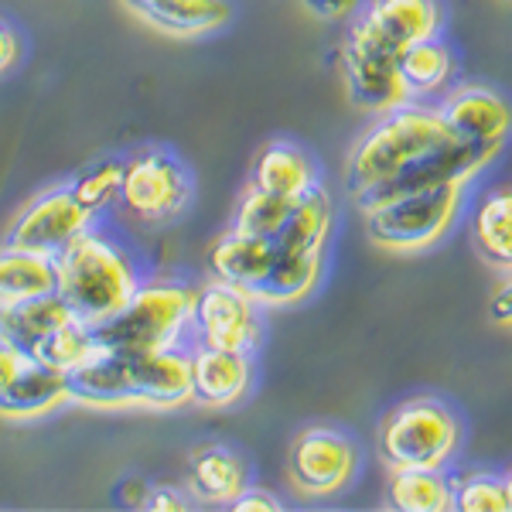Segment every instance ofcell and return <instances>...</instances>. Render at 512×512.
<instances>
[{
	"instance_id": "obj_1",
	"label": "cell",
	"mask_w": 512,
	"mask_h": 512,
	"mask_svg": "<svg viewBox=\"0 0 512 512\" xmlns=\"http://www.w3.org/2000/svg\"><path fill=\"white\" fill-rule=\"evenodd\" d=\"M489 164L492 158L451 137L434 106L407 99L379 113L352 144L345 161V188L362 209L379 198L414 192L437 181H475Z\"/></svg>"
},
{
	"instance_id": "obj_2",
	"label": "cell",
	"mask_w": 512,
	"mask_h": 512,
	"mask_svg": "<svg viewBox=\"0 0 512 512\" xmlns=\"http://www.w3.org/2000/svg\"><path fill=\"white\" fill-rule=\"evenodd\" d=\"M140 280L144 277L137 256L123 239L99 226V219L55 253V291L76 311V318L93 328L127 308Z\"/></svg>"
},
{
	"instance_id": "obj_3",
	"label": "cell",
	"mask_w": 512,
	"mask_h": 512,
	"mask_svg": "<svg viewBox=\"0 0 512 512\" xmlns=\"http://www.w3.org/2000/svg\"><path fill=\"white\" fill-rule=\"evenodd\" d=\"M472 181L451 178L362 205L369 243L386 253H427L454 229Z\"/></svg>"
},
{
	"instance_id": "obj_4",
	"label": "cell",
	"mask_w": 512,
	"mask_h": 512,
	"mask_svg": "<svg viewBox=\"0 0 512 512\" xmlns=\"http://www.w3.org/2000/svg\"><path fill=\"white\" fill-rule=\"evenodd\" d=\"M198 287L175 277L140 280L127 308L96 328L99 345L123 355H144L188 345Z\"/></svg>"
},
{
	"instance_id": "obj_5",
	"label": "cell",
	"mask_w": 512,
	"mask_h": 512,
	"mask_svg": "<svg viewBox=\"0 0 512 512\" xmlns=\"http://www.w3.org/2000/svg\"><path fill=\"white\" fill-rule=\"evenodd\" d=\"M461 448V420L437 396H410L379 424V458L390 472L448 468Z\"/></svg>"
},
{
	"instance_id": "obj_6",
	"label": "cell",
	"mask_w": 512,
	"mask_h": 512,
	"mask_svg": "<svg viewBox=\"0 0 512 512\" xmlns=\"http://www.w3.org/2000/svg\"><path fill=\"white\" fill-rule=\"evenodd\" d=\"M192 192L195 181L185 161L175 158L171 151L151 147V151H140L127 161L120 209L130 219L147 222V226H164V222L178 219L188 209Z\"/></svg>"
},
{
	"instance_id": "obj_7",
	"label": "cell",
	"mask_w": 512,
	"mask_h": 512,
	"mask_svg": "<svg viewBox=\"0 0 512 512\" xmlns=\"http://www.w3.org/2000/svg\"><path fill=\"white\" fill-rule=\"evenodd\" d=\"M263 304L250 291L233 287L212 277L195 291L192 311V345H212V349L246 352L253 355L263 342Z\"/></svg>"
},
{
	"instance_id": "obj_8",
	"label": "cell",
	"mask_w": 512,
	"mask_h": 512,
	"mask_svg": "<svg viewBox=\"0 0 512 512\" xmlns=\"http://www.w3.org/2000/svg\"><path fill=\"white\" fill-rule=\"evenodd\" d=\"M434 110L458 144L472 147L492 161L499 158L506 140L512 137V103L485 82L448 86Z\"/></svg>"
},
{
	"instance_id": "obj_9",
	"label": "cell",
	"mask_w": 512,
	"mask_h": 512,
	"mask_svg": "<svg viewBox=\"0 0 512 512\" xmlns=\"http://www.w3.org/2000/svg\"><path fill=\"white\" fill-rule=\"evenodd\" d=\"M355 472H359V448L349 434L335 427H308L294 437L287 454L291 485L308 499H328L349 489Z\"/></svg>"
},
{
	"instance_id": "obj_10",
	"label": "cell",
	"mask_w": 512,
	"mask_h": 512,
	"mask_svg": "<svg viewBox=\"0 0 512 512\" xmlns=\"http://www.w3.org/2000/svg\"><path fill=\"white\" fill-rule=\"evenodd\" d=\"M444 11L437 0H366L355 11L345 41L400 55L417 41L437 38Z\"/></svg>"
},
{
	"instance_id": "obj_11",
	"label": "cell",
	"mask_w": 512,
	"mask_h": 512,
	"mask_svg": "<svg viewBox=\"0 0 512 512\" xmlns=\"http://www.w3.org/2000/svg\"><path fill=\"white\" fill-rule=\"evenodd\" d=\"M96 222L93 212H86L79 205V198L72 195V185L48 188L38 198H31L28 205L18 212V219L11 222L4 243L21 246L31 253L55 256L59 250L76 239L82 229H89Z\"/></svg>"
},
{
	"instance_id": "obj_12",
	"label": "cell",
	"mask_w": 512,
	"mask_h": 512,
	"mask_svg": "<svg viewBox=\"0 0 512 512\" xmlns=\"http://www.w3.org/2000/svg\"><path fill=\"white\" fill-rule=\"evenodd\" d=\"M192 352V403L209 410H229L250 393L253 355L212 349V345H188Z\"/></svg>"
},
{
	"instance_id": "obj_13",
	"label": "cell",
	"mask_w": 512,
	"mask_h": 512,
	"mask_svg": "<svg viewBox=\"0 0 512 512\" xmlns=\"http://www.w3.org/2000/svg\"><path fill=\"white\" fill-rule=\"evenodd\" d=\"M137 407L178 410L192 403V352L188 345L130 355Z\"/></svg>"
},
{
	"instance_id": "obj_14",
	"label": "cell",
	"mask_w": 512,
	"mask_h": 512,
	"mask_svg": "<svg viewBox=\"0 0 512 512\" xmlns=\"http://www.w3.org/2000/svg\"><path fill=\"white\" fill-rule=\"evenodd\" d=\"M342 76H345V89H349L352 103L362 106V110L386 113V110H393V106L407 103V89H403L400 72H396V55L390 52L345 41Z\"/></svg>"
},
{
	"instance_id": "obj_15",
	"label": "cell",
	"mask_w": 512,
	"mask_h": 512,
	"mask_svg": "<svg viewBox=\"0 0 512 512\" xmlns=\"http://www.w3.org/2000/svg\"><path fill=\"white\" fill-rule=\"evenodd\" d=\"M69 390H72V403H79V407H96V410L137 407L130 355L103 349L96 359H89L86 366L69 373Z\"/></svg>"
},
{
	"instance_id": "obj_16",
	"label": "cell",
	"mask_w": 512,
	"mask_h": 512,
	"mask_svg": "<svg viewBox=\"0 0 512 512\" xmlns=\"http://www.w3.org/2000/svg\"><path fill=\"white\" fill-rule=\"evenodd\" d=\"M246 489H250V472L233 448L205 444L188 461L185 492L202 506H233Z\"/></svg>"
},
{
	"instance_id": "obj_17",
	"label": "cell",
	"mask_w": 512,
	"mask_h": 512,
	"mask_svg": "<svg viewBox=\"0 0 512 512\" xmlns=\"http://www.w3.org/2000/svg\"><path fill=\"white\" fill-rule=\"evenodd\" d=\"M69 403H72L69 376L31 359L28 366L0 390V417L4 420H35V417L55 414V410L69 407Z\"/></svg>"
},
{
	"instance_id": "obj_18",
	"label": "cell",
	"mask_w": 512,
	"mask_h": 512,
	"mask_svg": "<svg viewBox=\"0 0 512 512\" xmlns=\"http://www.w3.org/2000/svg\"><path fill=\"white\" fill-rule=\"evenodd\" d=\"M468 239L485 267L512 274V185L489 188L468 216Z\"/></svg>"
},
{
	"instance_id": "obj_19",
	"label": "cell",
	"mask_w": 512,
	"mask_h": 512,
	"mask_svg": "<svg viewBox=\"0 0 512 512\" xmlns=\"http://www.w3.org/2000/svg\"><path fill=\"white\" fill-rule=\"evenodd\" d=\"M250 185L294 202V198H301L318 185V168L304 147L291 144V140H270L256 151Z\"/></svg>"
},
{
	"instance_id": "obj_20",
	"label": "cell",
	"mask_w": 512,
	"mask_h": 512,
	"mask_svg": "<svg viewBox=\"0 0 512 512\" xmlns=\"http://www.w3.org/2000/svg\"><path fill=\"white\" fill-rule=\"evenodd\" d=\"M277 260V243L274 239L246 236L229 229L226 236H219L209 250V270L216 280H226L243 291H256L263 284V277L270 274Z\"/></svg>"
},
{
	"instance_id": "obj_21",
	"label": "cell",
	"mask_w": 512,
	"mask_h": 512,
	"mask_svg": "<svg viewBox=\"0 0 512 512\" xmlns=\"http://www.w3.org/2000/svg\"><path fill=\"white\" fill-rule=\"evenodd\" d=\"M396 72H400V82L407 89V99H431L441 96L444 89L451 86L454 72H458V62H454L451 45L441 35L417 41V45L403 48L396 55Z\"/></svg>"
},
{
	"instance_id": "obj_22",
	"label": "cell",
	"mask_w": 512,
	"mask_h": 512,
	"mask_svg": "<svg viewBox=\"0 0 512 512\" xmlns=\"http://www.w3.org/2000/svg\"><path fill=\"white\" fill-rule=\"evenodd\" d=\"M332 222H335V202H332V195H328V188L318 181L311 192L294 198L291 216H287L284 229H280V236L274 239L277 250L325 253L328 236H332Z\"/></svg>"
},
{
	"instance_id": "obj_23",
	"label": "cell",
	"mask_w": 512,
	"mask_h": 512,
	"mask_svg": "<svg viewBox=\"0 0 512 512\" xmlns=\"http://www.w3.org/2000/svg\"><path fill=\"white\" fill-rule=\"evenodd\" d=\"M321 274H325V253H287L277 250V260L253 297L267 308H284V304H301L304 297L318 291Z\"/></svg>"
},
{
	"instance_id": "obj_24",
	"label": "cell",
	"mask_w": 512,
	"mask_h": 512,
	"mask_svg": "<svg viewBox=\"0 0 512 512\" xmlns=\"http://www.w3.org/2000/svg\"><path fill=\"white\" fill-rule=\"evenodd\" d=\"M140 18L164 35L202 38L226 28L233 18V4L229 0H154L140 11Z\"/></svg>"
},
{
	"instance_id": "obj_25",
	"label": "cell",
	"mask_w": 512,
	"mask_h": 512,
	"mask_svg": "<svg viewBox=\"0 0 512 512\" xmlns=\"http://www.w3.org/2000/svg\"><path fill=\"white\" fill-rule=\"evenodd\" d=\"M41 294H55V256L11 243L0 246V308H14Z\"/></svg>"
},
{
	"instance_id": "obj_26",
	"label": "cell",
	"mask_w": 512,
	"mask_h": 512,
	"mask_svg": "<svg viewBox=\"0 0 512 512\" xmlns=\"http://www.w3.org/2000/svg\"><path fill=\"white\" fill-rule=\"evenodd\" d=\"M386 506L400 512H451L454 478L444 475V468H403V472H390Z\"/></svg>"
},
{
	"instance_id": "obj_27",
	"label": "cell",
	"mask_w": 512,
	"mask_h": 512,
	"mask_svg": "<svg viewBox=\"0 0 512 512\" xmlns=\"http://www.w3.org/2000/svg\"><path fill=\"white\" fill-rule=\"evenodd\" d=\"M69 318H76V311L62 301L59 291H55V294L31 297V301H24V304H14V308H0V332L31 355V349H35L41 338L52 335L55 328L65 325Z\"/></svg>"
},
{
	"instance_id": "obj_28",
	"label": "cell",
	"mask_w": 512,
	"mask_h": 512,
	"mask_svg": "<svg viewBox=\"0 0 512 512\" xmlns=\"http://www.w3.org/2000/svg\"><path fill=\"white\" fill-rule=\"evenodd\" d=\"M99 352H103V345H99L96 328L86 325L82 318H69L65 325L55 328L52 335L41 338L35 349H31V359L69 376V373H76L79 366H86L89 359H96Z\"/></svg>"
},
{
	"instance_id": "obj_29",
	"label": "cell",
	"mask_w": 512,
	"mask_h": 512,
	"mask_svg": "<svg viewBox=\"0 0 512 512\" xmlns=\"http://www.w3.org/2000/svg\"><path fill=\"white\" fill-rule=\"evenodd\" d=\"M291 205H294L291 198H280V195L263 192V188L246 185V192L236 205L233 229L236 233H246V236L277 239L287 216H291Z\"/></svg>"
},
{
	"instance_id": "obj_30",
	"label": "cell",
	"mask_w": 512,
	"mask_h": 512,
	"mask_svg": "<svg viewBox=\"0 0 512 512\" xmlns=\"http://www.w3.org/2000/svg\"><path fill=\"white\" fill-rule=\"evenodd\" d=\"M123 175H127V161L120 158H106V161H96L89 164L86 171H79L72 178V195L79 198V205L86 212H93L99 219L110 205L120 202V192H123Z\"/></svg>"
},
{
	"instance_id": "obj_31",
	"label": "cell",
	"mask_w": 512,
	"mask_h": 512,
	"mask_svg": "<svg viewBox=\"0 0 512 512\" xmlns=\"http://www.w3.org/2000/svg\"><path fill=\"white\" fill-rule=\"evenodd\" d=\"M454 509L458 512H509V495L502 475L472 472L454 478Z\"/></svg>"
},
{
	"instance_id": "obj_32",
	"label": "cell",
	"mask_w": 512,
	"mask_h": 512,
	"mask_svg": "<svg viewBox=\"0 0 512 512\" xmlns=\"http://www.w3.org/2000/svg\"><path fill=\"white\" fill-rule=\"evenodd\" d=\"M28 362H31V355L24 352L18 342H11V338L0 332V390H4V386L11 383V379L18 376Z\"/></svg>"
},
{
	"instance_id": "obj_33",
	"label": "cell",
	"mask_w": 512,
	"mask_h": 512,
	"mask_svg": "<svg viewBox=\"0 0 512 512\" xmlns=\"http://www.w3.org/2000/svg\"><path fill=\"white\" fill-rule=\"evenodd\" d=\"M301 4L321 21H342V18H352V14L359 11L362 0H301Z\"/></svg>"
},
{
	"instance_id": "obj_34",
	"label": "cell",
	"mask_w": 512,
	"mask_h": 512,
	"mask_svg": "<svg viewBox=\"0 0 512 512\" xmlns=\"http://www.w3.org/2000/svg\"><path fill=\"white\" fill-rule=\"evenodd\" d=\"M489 315H492L495 325L512 328V274H506V280L495 287V294L489 301Z\"/></svg>"
},
{
	"instance_id": "obj_35",
	"label": "cell",
	"mask_w": 512,
	"mask_h": 512,
	"mask_svg": "<svg viewBox=\"0 0 512 512\" xmlns=\"http://www.w3.org/2000/svg\"><path fill=\"white\" fill-rule=\"evenodd\" d=\"M229 509H236V512H274V509H280V499L277 495H270L267 489H246L239 499L233 502Z\"/></svg>"
},
{
	"instance_id": "obj_36",
	"label": "cell",
	"mask_w": 512,
	"mask_h": 512,
	"mask_svg": "<svg viewBox=\"0 0 512 512\" xmlns=\"http://www.w3.org/2000/svg\"><path fill=\"white\" fill-rule=\"evenodd\" d=\"M185 506H188L185 492L171 489V485H161V489H154L144 499V509H185Z\"/></svg>"
},
{
	"instance_id": "obj_37",
	"label": "cell",
	"mask_w": 512,
	"mask_h": 512,
	"mask_svg": "<svg viewBox=\"0 0 512 512\" xmlns=\"http://www.w3.org/2000/svg\"><path fill=\"white\" fill-rule=\"evenodd\" d=\"M18 55H21V41H18V35L11 31V24L0 21V76H4V72L11 69L14 62H18Z\"/></svg>"
},
{
	"instance_id": "obj_38",
	"label": "cell",
	"mask_w": 512,
	"mask_h": 512,
	"mask_svg": "<svg viewBox=\"0 0 512 512\" xmlns=\"http://www.w3.org/2000/svg\"><path fill=\"white\" fill-rule=\"evenodd\" d=\"M123 4H127L130 11H137V14H140V11H144L147 4H154V0H123Z\"/></svg>"
},
{
	"instance_id": "obj_39",
	"label": "cell",
	"mask_w": 512,
	"mask_h": 512,
	"mask_svg": "<svg viewBox=\"0 0 512 512\" xmlns=\"http://www.w3.org/2000/svg\"><path fill=\"white\" fill-rule=\"evenodd\" d=\"M502 482H506V495H509V512H512V468L506 475H502Z\"/></svg>"
}]
</instances>
